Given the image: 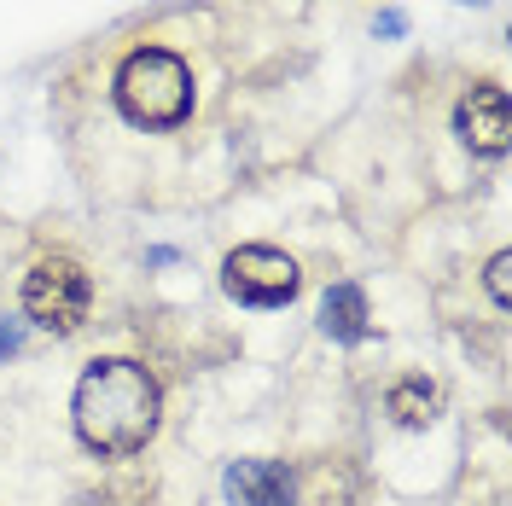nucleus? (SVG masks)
I'll return each mask as SVG.
<instances>
[{
    "instance_id": "f257e3e1",
    "label": "nucleus",
    "mask_w": 512,
    "mask_h": 506,
    "mask_svg": "<svg viewBox=\"0 0 512 506\" xmlns=\"http://www.w3.org/2000/svg\"><path fill=\"white\" fill-rule=\"evenodd\" d=\"M76 431L99 454L146 448L152 431H158V379L128 355L94 361L76 384Z\"/></svg>"
},
{
    "instance_id": "f03ea898",
    "label": "nucleus",
    "mask_w": 512,
    "mask_h": 506,
    "mask_svg": "<svg viewBox=\"0 0 512 506\" xmlns=\"http://www.w3.org/2000/svg\"><path fill=\"white\" fill-rule=\"evenodd\" d=\"M117 105L128 123L140 128H175L192 111V70L187 59L163 53V47H140L128 53L117 70Z\"/></svg>"
},
{
    "instance_id": "7ed1b4c3",
    "label": "nucleus",
    "mask_w": 512,
    "mask_h": 506,
    "mask_svg": "<svg viewBox=\"0 0 512 506\" xmlns=\"http://www.w3.org/2000/svg\"><path fill=\"white\" fill-rule=\"evenodd\" d=\"M88 303H94V285L70 256H41L24 280V315L47 332H76L88 320Z\"/></svg>"
},
{
    "instance_id": "20e7f679",
    "label": "nucleus",
    "mask_w": 512,
    "mask_h": 506,
    "mask_svg": "<svg viewBox=\"0 0 512 506\" xmlns=\"http://www.w3.org/2000/svg\"><path fill=\"white\" fill-rule=\"evenodd\" d=\"M222 285L233 303H251V309H280L297 297V262L286 251H274V245H239V251L222 262Z\"/></svg>"
},
{
    "instance_id": "39448f33",
    "label": "nucleus",
    "mask_w": 512,
    "mask_h": 506,
    "mask_svg": "<svg viewBox=\"0 0 512 506\" xmlns=\"http://www.w3.org/2000/svg\"><path fill=\"white\" fill-rule=\"evenodd\" d=\"M454 128H460V140L483 152V158H501L512 140V105H507V88H495V82H478L472 94L460 99V111H454Z\"/></svg>"
},
{
    "instance_id": "423d86ee",
    "label": "nucleus",
    "mask_w": 512,
    "mask_h": 506,
    "mask_svg": "<svg viewBox=\"0 0 512 506\" xmlns=\"http://www.w3.org/2000/svg\"><path fill=\"white\" fill-rule=\"evenodd\" d=\"M227 501L233 506H291V477L274 460H233L227 466Z\"/></svg>"
},
{
    "instance_id": "0eeeda50",
    "label": "nucleus",
    "mask_w": 512,
    "mask_h": 506,
    "mask_svg": "<svg viewBox=\"0 0 512 506\" xmlns=\"http://www.w3.org/2000/svg\"><path fill=\"white\" fill-rule=\"evenodd\" d=\"M320 326H326L338 344L367 338V297H361V285H332L326 303H320Z\"/></svg>"
},
{
    "instance_id": "6e6552de",
    "label": "nucleus",
    "mask_w": 512,
    "mask_h": 506,
    "mask_svg": "<svg viewBox=\"0 0 512 506\" xmlns=\"http://www.w3.org/2000/svg\"><path fill=\"white\" fill-rule=\"evenodd\" d=\"M384 413H390L396 425H408V431L431 425V419H437V384L431 379H396L390 396H384Z\"/></svg>"
},
{
    "instance_id": "1a4fd4ad",
    "label": "nucleus",
    "mask_w": 512,
    "mask_h": 506,
    "mask_svg": "<svg viewBox=\"0 0 512 506\" xmlns=\"http://www.w3.org/2000/svg\"><path fill=\"white\" fill-rule=\"evenodd\" d=\"M512 256H495V262H489V291H495V303H512Z\"/></svg>"
},
{
    "instance_id": "9d476101",
    "label": "nucleus",
    "mask_w": 512,
    "mask_h": 506,
    "mask_svg": "<svg viewBox=\"0 0 512 506\" xmlns=\"http://www.w3.org/2000/svg\"><path fill=\"white\" fill-rule=\"evenodd\" d=\"M12 344H18V338H12V326H0V355H6Z\"/></svg>"
}]
</instances>
